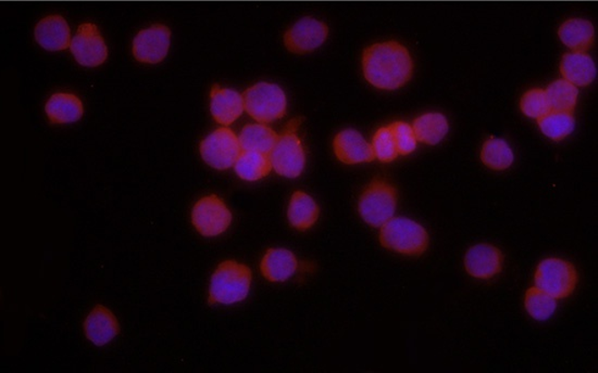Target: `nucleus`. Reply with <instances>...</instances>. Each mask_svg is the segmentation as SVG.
I'll return each mask as SVG.
<instances>
[{
    "label": "nucleus",
    "instance_id": "4be33fe9",
    "mask_svg": "<svg viewBox=\"0 0 598 373\" xmlns=\"http://www.w3.org/2000/svg\"><path fill=\"white\" fill-rule=\"evenodd\" d=\"M289 221L298 231H307L318 221L319 208L314 200L303 191L293 194L289 211Z\"/></svg>",
    "mask_w": 598,
    "mask_h": 373
},
{
    "label": "nucleus",
    "instance_id": "dca6fc26",
    "mask_svg": "<svg viewBox=\"0 0 598 373\" xmlns=\"http://www.w3.org/2000/svg\"><path fill=\"white\" fill-rule=\"evenodd\" d=\"M210 97H212L210 111H212L214 119L221 125H231L240 118L245 109L243 96L232 89L214 85Z\"/></svg>",
    "mask_w": 598,
    "mask_h": 373
},
{
    "label": "nucleus",
    "instance_id": "20e7f679",
    "mask_svg": "<svg viewBox=\"0 0 598 373\" xmlns=\"http://www.w3.org/2000/svg\"><path fill=\"white\" fill-rule=\"evenodd\" d=\"M243 98L247 113L259 123H273L285 115L286 96L275 83H258L248 88Z\"/></svg>",
    "mask_w": 598,
    "mask_h": 373
},
{
    "label": "nucleus",
    "instance_id": "9d476101",
    "mask_svg": "<svg viewBox=\"0 0 598 373\" xmlns=\"http://www.w3.org/2000/svg\"><path fill=\"white\" fill-rule=\"evenodd\" d=\"M72 54L83 66L101 65L108 57V48L97 26L85 24L79 26L70 44Z\"/></svg>",
    "mask_w": 598,
    "mask_h": 373
},
{
    "label": "nucleus",
    "instance_id": "4468645a",
    "mask_svg": "<svg viewBox=\"0 0 598 373\" xmlns=\"http://www.w3.org/2000/svg\"><path fill=\"white\" fill-rule=\"evenodd\" d=\"M334 146L336 158L348 165L373 162L375 159L373 146L351 128L337 133Z\"/></svg>",
    "mask_w": 598,
    "mask_h": 373
},
{
    "label": "nucleus",
    "instance_id": "f257e3e1",
    "mask_svg": "<svg viewBox=\"0 0 598 373\" xmlns=\"http://www.w3.org/2000/svg\"><path fill=\"white\" fill-rule=\"evenodd\" d=\"M363 70L371 85L395 91L412 79L414 63L406 47L391 41L374 44L364 50Z\"/></svg>",
    "mask_w": 598,
    "mask_h": 373
},
{
    "label": "nucleus",
    "instance_id": "6ab92c4d",
    "mask_svg": "<svg viewBox=\"0 0 598 373\" xmlns=\"http://www.w3.org/2000/svg\"><path fill=\"white\" fill-rule=\"evenodd\" d=\"M295 255L285 249H270L263 259L260 270L270 281H285L295 274L297 270Z\"/></svg>",
    "mask_w": 598,
    "mask_h": 373
},
{
    "label": "nucleus",
    "instance_id": "a878e982",
    "mask_svg": "<svg viewBox=\"0 0 598 373\" xmlns=\"http://www.w3.org/2000/svg\"><path fill=\"white\" fill-rule=\"evenodd\" d=\"M546 97L551 111L573 113L577 105L578 87L566 80H558L546 89Z\"/></svg>",
    "mask_w": 598,
    "mask_h": 373
},
{
    "label": "nucleus",
    "instance_id": "1a4fd4ad",
    "mask_svg": "<svg viewBox=\"0 0 598 373\" xmlns=\"http://www.w3.org/2000/svg\"><path fill=\"white\" fill-rule=\"evenodd\" d=\"M193 225L204 237H215L228 230L232 214L217 196L204 197L195 204L192 211Z\"/></svg>",
    "mask_w": 598,
    "mask_h": 373
},
{
    "label": "nucleus",
    "instance_id": "ddd939ff",
    "mask_svg": "<svg viewBox=\"0 0 598 373\" xmlns=\"http://www.w3.org/2000/svg\"><path fill=\"white\" fill-rule=\"evenodd\" d=\"M503 260L500 250L483 243L468 250L464 266L470 276L479 280H490L502 271Z\"/></svg>",
    "mask_w": 598,
    "mask_h": 373
},
{
    "label": "nucleus",
    "instance_id": "7c9ffc66",
    "mask_svg": "<svg viewBox=\"0 0 598 373\" xmlns=\"http://www.w3.org/2000/svg\"><path fill=\"white\" fill-rule=\"evenodd\" d=\"M523 113L533 119H540L551 113L546 93L543 89H531L525 93L520 103Z\"/></svg>",
    "mask_w": 598,
    "mask_h": 373
},
{
    "label": "nucleus",
    "instance_id": "c85d7f7f",
    "mask_svg": "<svg viewBox=\"0 0 598 373\" xmlns=\"http://www.w3.org/2000/svg\"><path fill=\"white\" fill-rule=\"evenodd\" d=\"M524 305L530 316L540 321L551 319L557 306L555 298L538 287L530 288L525 293Z\"/></svg>",
    "mask_w": 598,
    "mask_h": 373
},
{
    "label": "nucleus",
    "instance_id": "f8f14e48",
    "mask_svg": "<svg viewBox=\"0 0 598 373\" xmlns=\"http://www.w3.org/2000/svg\"><path fill=\"white\" fill-rule=\"evenodd\" d=\"M328 34V26L324 22L314 18H304L285 33L284 44L291 53L304 54L319 48L325 42Z\"/></svg>",
    "mask_w": 598,
    "mask_h": 373
},
{
    "label": "nucleus",
    "instance_id": "bb28decb",
    "mask_svg": "<svg viewBox=\"0 0 598 373\" xmlns=\"http://www.w3.org/2000/svg\"><path fill=\"white\" fill-rule=\"evenodd\" d=\"M481 160L492 170L503 171L513 164V152L503 139L492 138L482 147Z\"/></svg>",
    "mask_w": 598,
    "mask_h": 373
},
{
    "label": "nucleus",
    "instance_id": "2f4dec72",
    "mask_svg": "<svg viewBox=\"0 0 598 373\" xmlns=\"http://www.w3.org/2000/svg\"><path fill=\"white\" fill-rule=\"evenodd\" d=\"M394 135L397 152L400 155L411 154L417 148V138L414 128L404 122H395L391 125Z\"/></svg>",
    "mask_w": 598,
    "mask_h": 373
},
{
    "label": "nucleus",
    "instance_id": "39448f33",
    "mask_svg": "<svg viewBox=\"0 0 598 373\" xmlns=\"http://www.w3.org/2000/svg\"><path fill=\"white\" fill-rule=\"evenodd\" d=\"M396 189L382 180H375L364 189L359 199V213L364 221L374 227H382L395 213Z\"/></svg>",
    "mask_w": 598,
    "mask_h": 373
},
{
    "label": "nucleus",
    "instance_id": "b1692460",
    "mask_svg": "<svg viewBox=\"0 0 598 373\" xmlns=\"http://www.w3.org/2000/svg\"><path fill=\"white\" fill-rule=\"evenodd\" d=\"M414 132L417 141L435 146L448 133V122L441 113H426L414 122Z\"/></svg>",
    "mask_w": 598,
    "mask_h": 373
},
{
    "label": "nucleus",
    "instance_id": "2eb2a0df",
    "mask_svg": "<svg viewBox=\"0 0 598 373\" xmlns=\"http://www.w3.org/2000/svg\"><path fill=\"white\" fill-rule=\"evenodd\" d=\"M35 40L49 52H60L70 47V27L63 16L49 15L38 22L35 27Z\"/></svg>",
    "mask_w": 598,
    "mask_h": 373
},
{
    "label": "nucleus",
    "instance_id": "423d86ee",
    "mask_svg": "<svg viewBox=\"0 0 598 373\" xmlns=\"http://www.w3.org/2000/svg\"><path fill=\"white\" fill-rule=\"evenodd\" d=\"M535 285L555 299L568 298L578 283L575 267L567 260L546 259L541 261L535 272Z\"/></svg>",
    "mask_w": 598,
    "mask_h": 373
},
{
    "label": "nucleus",
    "instance_id": "0eeeda50",
    "mask_svg": "<svg viewBox=\"0 0 598 373\" xmlns=\"http://www.w3.org/2000/svg\"><path fill=\"white\" fill-rule=\"evenodd\" d=\"M241 150L239 138L234 131L226 127L218 128L201 143V154L204 162L220 171L234 166L240 157Z\"/></svg>",
    "mask_w": 598,
    "mask_h": 373
},
{
    "label": "nucleus",
    "instance_id": "f3484780",
    "mask_svg": "<svg viewBox=\"0 0 598 373\" xmlns=\"http://www.w3.org/2000/svg\"><path fill=\"white\" fill-rule=\"evenodd\" d=\"M85 329L90 341L97 347H103L117 336L120 326L112 311L103 305H97L87 316Z\"/></svg>",
    "mask_w": 598,
    "mask_h": 373
},
{
    "label": "nucleus",
    "instance_id": "a211bd4d",
    "mask_svg": "<svg viewBox=\"0 0 598 373\" xmlns=\"http://www.w3.org/2000/svg\"><path fill=\"white\" fill-rule=\"evenodd\" d=\"M564 80L574 86H588L596 77V65L591 55L585 53H570L563 55L561 64Z\"/></svg>",
    "mask_w": 598,
    "mask_h": 373
},
{
    "label": "nucleus",
    "instance_id": "6e6552de",
    "mask_svg": "<svg viewBox=\"0 0 598 373\" xmlns=\"http://www.w3.org/2000/svg\"><path fill=\"white\" fill-rule=\"evenodd\" d=\"M294 132V128H292L290 123L284 135L278 138L269 155L274 171L287 178H296L301 175L306 163V155L301 139Z\"/></svg>",
    "mask_w": 598,
    "mask_h": 373
},
{
    "label": "nucleus",
    "instance_id": "9b49d317",
    "mask_svg": "<svg viewBox=\"0 0 598 373\" xmlns=\"http://www.w3.org/2000/svg\"><path fill=\"white\" fill-rule=\"evenodd\" d=\"M171 31L168 26L154 25L143 30L133 42V54L143 64H156L167 57Z\"/></svg>",
    "mask_w": 598,
    "mask_h": 373
},
{
    "label": "nucleus",
    "instance_id": "c756f323",
    "mask_svg": "<svg viewBox=\"0 0 598 373\" xmlns=\"http://www.w3.org/2000/svg\"><path fill=\"white\" fill-rule=\"evenodd\" d=\"M373 149L375 158L381 162L390 163L397 159L398 152L391 126L382 127L374 133Z\"/></svg>",
    "mask_w": 598,
    "mask_h": 373
},
{
    "label": "nucleus",
    "instance_id": "5701e85b",
    "mask_svg": "<svg viewBox=\"0 0 598 373\" xmlns=\"http://www.w3.org/2000/svg\"><path fill=\"white\" fill-rule=\"evenodd\" d=\"M279 136L264 124H249L243 128L239 138L243 152L270 154Z\"/></svg>",
    "mask_w": 598,
    "mask_h": 373
},
{
    "label": "nucleus",
    "instance_id": "412c9836",
    "mask_svg": "<svg viewBox=\"0 0 598 373\" xmlns=\"http://www.w3.org/2000/svg\"><path fill=\"white\" fill-rule=\"evenodd\" d=\"M46 113L52 123H75L83 115V104L79 98L72 93H55L46 103Z\"/></svg>",
    "mask_w": 598,
    "mask_h": 373
},
{
    "label": "nucleus",
    "instance_id": "aec40b11",
    "mask_svg": "<svg viewBox=\"0 0 598 373\" xmlns=\"http://www.w3.org/2000/svg\"><path fill=\"white\" fill-rule=\"evenodd\" d=\"M558 35L562 42L573 52L585 53L593 46L595 29L588 20L570 19L559 27Z\"/></svg>",
    "mask_w": 598,
    "mask_h": 373
},
{
    "label": "nucleus",
    "instance_id": "7ed1b4c3",
    "mask_svg": "<svg viewBox=\"0 0 598 373\" xmlns=\"http://www.w3.org/2000/svg\"><path fill=\"white\" fill-rule=\"evenodd\" d=\"M380 242L397 253L419 256L429 247V235L424 227L408 219H391L380 232Z\"/></svg>",
    "mask_w": 598,
    "mask_h": 373
},
{
    "label": "nucleus",
    "instance_id": "393cba45",
    "mask_svg": "<svg viewBox=\"0 0 598 373\" xmlns=\"http://www.w3.org/2000/svg\"><path fill=\"white\" fill-rule=\"evenodd\" d=\"M234 169L242 180L256 182L270 174L273 164L268 154L243 152L236 160Z\"/></svg>",
    "mask_w": 598,
    "mask_h": 373
},
{
    "label": "nucleus",
    "instance_id": "f03ea898",
    "mask_svg": "<svg viewBox=\"0 0 598 373\" xmlns=\"http://www.w3.org/2000/svg\"><path fill=\"white\" fill-rule=\"evenodd\" d=\"M252 271L235 260H225L212 277L209 304H234L245 299L251 289Z\"/></svg>",
    "mask_w": 598,
    "mask_h": 373
},
{
    "label": "nucleus",
    "instance_id": "cd10ccee",
    "mask_svg": "<svg viewBox=\"0 0 598 373\" xmlns=\"http://www.w3.org/2000/svg\"><path fill=\"white\" fill-rule=\"evenodd\" d=\"M543 133L553 142H561L574 131L575 120L573 113L551 111L539 119Z\"/></svg>",
    "mask_w": 598,
    "mask_h": 373
}]
</instances>
